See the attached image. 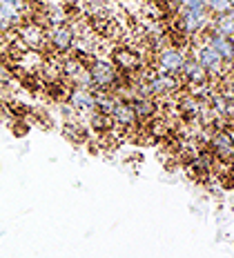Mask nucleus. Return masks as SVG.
<instances>
[{"label":"nucleus","instance_id":"nucleus-14","mask_svg":"<svg viewBox=\"0 0 234 258\" xmlns=\"http://www.w3.org/2000/svg\"><path fill=\"white\" fill-rule=\"evenodd\" d=\"M114 67H116L118 72H125V74L138 72L141 69V56L138 53L127 51V49H116L114 51Z\"/></svg>","mask_w":234,"mask_h":258},{"label":"nucleus","instance_id":"nucleus-4","mask_svg":"<svg viewBox=\"0 0 234 258\" xmlns=\"http://www.w3.org/2000/svg\"><path fill=\"white\" fill-rule=\"evenodd\" d=\"M47 36V45L52 47L54 51L58 53H67L74 49V40H76V29L69 27L67 23L65 25H56V27H50L45 31Z\"/></svg>","mask_w":234,"mask_h":258},{"label":"nucleus","instance_id":"nucleus-2","mask_svg":"<svg viewBox=\"0 0 234 258\" xmlns=\"http://www.w3.org/2000/svg\"><path fill=\"white\" fill-rule=\"evenodd\" d=\"M194 58H197V62L203 67V72L208 74L210 80H216V78H225L230 76L227 72H232V64H227L223 58L216 53L212 47L208 45L205 40L197 38V47H194Z\"/></svg>","mask_w":234,"mask_h":258},{"label":"nucleus","instance_id":"nucleus-12","mask_svg":"<svg viewBox=\"0 0 234 258\" xmlns=\"http://www.w3.org/2000/svg\"><path fill=\"white\" fill-rule=\"evenodd\" d=\"M110 120H112V125H116V127L132 129L136 122H138V118H136L134 109H132V105H129L127 100L118 98V100H116V105H114V109L110 111Z\"/></svg>","mask_w":234,"mask_h":258},{"label":"nucleus","instance_id":"nucleus-7","mask_svg":"<svg viewBox=\"0 0 234 258\" xmlns=\"http://www.w3.org/2000/svg\"><path fill=\"white\" fill-rule=\"evenodd\" d=\"M145 83H148V89L150 94L154 96H170L174 94L178 87H181V80L178 76H172V74H165V72H154L150 74L148 78H145Z\"/></svg>","mask_w":234,"mask_h":258},{"label":"nucleus","instance_id":"nucleus-15","mask_svg":"<svg viewBox=\"0 0 234 258\" xmlns=\"http://www.w3.org/2000/svg\"><path fill=\"white\" fill-rule=\"evenodd\" d=\"M210 29L214 31V34H219V36L232 38V36H234V12H232V9H230V12H225V14L212 16Z\"/></svg>","mask_w":234,"mask_h":258},{"label":"nucleus","instance_id":"nucleus-9","mask_svg":"<svg viewBox=\"0 0 234 258\" xmlns=\"http://www.w3.org/2000/svg\"><path fill=\"white\" fill-rule=\"evenodd\" d=\"M125 100L132 105L138 120H150V118H154L156 111H159V103H156V98H152V96H136L129 91Z\"/></svg>","mask_w":234,"mask_h":258},{"label":"nucleus","instance_id":"nucleus-8","mask_svg":"<svg viewBox=\"0 0 234 258\" xmlns=\"http://www.w3.org/2000/svg\"><path fill=\"white\" fill-rule=\"evenodd\" d=\"M210 152L223 163L232 165V127L230 129H216L208 141Z\"/></svg>","mask_w":234,"mask_h":258},{"label":"nucleus","instance_id":"nucleus-19","mask_svg":"<svg viewBox=\"0 0 234 258\" xmlns=\"http://www.w3.org/2000/svg\"><path fill=\"white\" fill-rule=\"evenodd\" d=\"M167 3H170L174 9H178V7H181V3H183V0H167Z\"/></svg>","mask_w":234,"mask_h":258},{"label":"nucleus","instance_id":"nucleus-17","mask_svg":"<svg viewBox=\"0 0 234 258\" xmlns=\"http://www.w3.org/2000/svg\"><path fill=\"white\" fill-rule=\"evenodd\" d=\"M203 3H205V7H208V12H210L212 16H216V14L230 12L234 0H203Z\"/></svg>","mask_w":234,"mask_h":258},{"label":"nucleus","instance_id":"nucleus-3","mask_svg":"<svg viewBox=\"0 0 234 258\" xmlns=\"http://www.w3.org/2000/svg\"><path fill=\"white\" fill-rule=\"evenodd\" d=\"M87 72H89L91 91H112V87H118L121 83V72L114 67L112 60H105V58L91 60Z\"/></svg>","mask_w":234,"mask_h":258},{"label":"nucleus","instance_id":"nucleus-1","mask_svg":"<svg viewBox=\"0 0 234 258\" xmlns=\"http://www.w3.org/2000/svg\"><path fill=\"white\" fill-rule=\"evenodd\" d=\"M210 20L212 14L208 9H188V7L176 9V27L188 38H201L210 29Z\"/></svg>","mask_w":234,"mask_h":258},{"label":"nucleus","instance_id":"nucleus-10","mask_svg":"<svg viewBox=\"0 0 234 258\" xmlns=\"http://www.w3.org/2000/svg\"><path fill=\"white\" fill-rule=\"evenodd\" d=\"M18 34H20V40L27 45V49H31V51H38V49H42V47L47 45V36H45V29H42L38 23H25L23 27L18 29Z\"/></svg>","mask_w":234,"mask_h":258},{"label":"nucleus","instance_id":"nucleus-13","mask_svg":"<svg viewBox=\"0 0 234 258\" xmlns=\"http://www.w3.org/2000/svg\"><path fill=\"white\" fill-rule=\"evenodd\" d=\"M201 40H205L208 45L214 49L219 56L225 60L227 64H232V58H234V45H232V38H225V36H219L214 34L212 29H208L203 36H201Z\"/></svg>","mask_w":234,"mask_h":258},{"label":"nucleus","instance_id":"nucleus-5","mask_svg":"<svg viewBox=\"0 0 234 258\" xmlns=\"http://www.w3.org/2000/svg\"><path fill=\"white\" fill-rule=\"evenodd\" d=\"M185 53L181 47L176 45H170V47H163L156 56V64H159V72H165V74H172V76H178L181 72L183 62H185Z\"/></svg>","mask_w":234,"mask_h":258},{"label":"nucleus","instance_id":"nucleus-16","mask_svg":"<svg viewBox=\"0 0 234 258\" xmlns=\"http://www.w3.org/2000/svg\"><path fill=\"white\" fill-rule=\"evenodd\" d=\"M178 111L188 122H201V114H203V103L197 96H185L178 103Z\"/></svg>","mask_w":234,"mask_h":258},{"label":"nucleus","instance_id":"nucleus-18","mask_svg":"<svg viewBox=\"0 0 234 258\" xmlns=\"http://www.w3.org/2000/svg\"><path fill=\"white\" fill-rule=\"evenodd\" d=\"M0 5L7 9H14V12H18V14L25 12V0H0Z\"/></svg>","mask_w":234,"mask_h":258},{"label":"nucleus","instance_id":"nucleus-6","mask_svg":"<svg viewBox=\"0 0 234 258\" xmlns=\"http://www.w3.org/2000/svg\"><path fill=\"white\" fill-rule=\"evenodd\" d=\"M178 78H183V83L188 85L190 89L194 87H208L212 80L208 78V74L203 72V67L197 62V58L194 56H185V62L181 67V72H178Z\"/></svg>","mask_w":234,"mask_h":258},{"label":"nucleus","instance_id":"nucleus-11","mask_svg":"<svg viewBox=\"0 0 234 258\" xmlns=\"http://www.w3.org/2000/svg\"><path fill=\"white\" fill-rule=\"evenodd\" d=\"M69 107L80 114H91L94 111V91L87 87H72L67 91Z\"/></svg>","mask_w":234,"mask_h":258}]
</instances>
